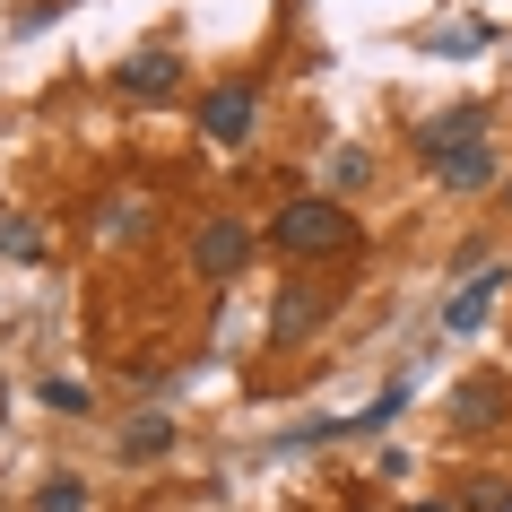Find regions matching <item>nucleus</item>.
I'll use <instances>...</instances> for the list:
<instances>
[{"mask_svg": "<svg viewBox=\"0 0 512 512\" xmlns=\"http://www.w3.org/2000/svg\"><path fill=\"white\" fill-rule=\"evenodd\" d=\"M478 139H486V113H478V105H460V113H443V122H426V131H417V148H426V165L443 174V183L478 191L486 174H495V157H486Z\"/></svg>", "mask_w": 512, "mask_h": 512, "instance_id": "obj_1", "label": "nucleus"}, {"mask_svg": "<svg viewBox=\"0 0 512 512\" xmlns=\"http://www.w3.org/2000/svg\"><path fill=\"white\" fill-rule=\"evenodd\" d=\"M356 226L339 200H287L278 209V252H296V261H322V252H348Z\"/></svg>", "mask_w": 512, "mask_h": 512, "instance_id": "obj_2", "label": "nucleus"}, {"mask_svg": "<svg viewBox=\"0 0 512 512\" xmlns=\"http://www.w3.org/2000/svg\"><path fill=\"white\" fill-rule=\"evenodd\" d=\"M191 261H200V278H235L243 261H252V226H243V217H209V226L191 235Z\"/></svg>", "mask_w": 512, "mask_h": 512, "instance_id": "obj_3", "label": "nucleus"}, {"mask_svg": "<svg viewBox=\"0 0 512 512\" xmlns=\"http://www.w3.org/2000/svg\"><path fill=\"white\" fill-rule=\"evenodd\" d=\"M200 131H209L217 148H243V139H252V87H243V79L209 87V105H200Z\"/></svg>", "mask_w": 512, "mask_h": 512, "instance_id": "obj_4", "label": "nucleus"}, {"mask_svg": "<svg viewBox=\"0 0 512 512\" xmlns=\"http://www.w3.org/2000/svg\"><path fill=\"white\" fill-rule=\"evenodd\" d=\"M113 79H122V96H139V105H165V96H174V79H183V61L165 53V44H148V53H131Z\"/></svg>", "mask_w": 512, "mask_h": 512, "instance_id": "obj_5", "label": "nucleus"}, {"mask_svg": "<svg viewBox=\"0 0 512 512\" xmlns=\"http://www.w3.org/2000/svg\"><path fill=\"white\" fill-rule=\"evenodd\" d=\"M495 287H504V270H486V278H469V287H460V296L443 304V330H460V339H469V330L486 322V304H495Z\"/></svg>", "mask_w": 512, "mask_h": 512, "instance_id": "obj_6", "label": "nucleus"}, {"mask_svg": "<svg viewBox=\"0 0 512 512\" xmlns=\"http://www.w3.org/2000/svg\"><path fill=\"white\" fill-rule=\"evenodd\" d=\"M504 417V382H460L452 391V426H495Z\"/></svg>", "mask_w": 512, "mask_h": 512, "instance_id": "obj_7", "label": "nucleus"}, {"mask_svg": "<svg viewBox=\"0 0 512 512\" xmlns=\"http://www.w3.org/2000/svg\"><path fill=\"white\" fill-rule=\"evenodd\" d=\"M322 313H330V296H322V287H296V296L278 304V339H304V330L322 322Z\"/></svg>", "mask_w": 512, "mask_h": 512, "instance_id": "obj_8", "label": "nucleus"}, {"mask_svg": "<svg viewBox=\"0 0 512 512\" xmlns=\"http://www.w3.org/2000/svg\"><path fill=\"white\" fill-rule=\"evenodd\" d=\"M165 443H174V426H165V417H139V426L122 434V452H131V460H157Z\"/></svg>", "mask_w": 512, "mask_h": 512, "instance_id": "obj_9", "label": "nucleus"}, {"mask_svg": "<svg viewBox=\"0 0 512 512\" xmlns=\"http://www.w3.org/2000/svg\"><path fill=\"white\" fill-rule=\"evenodd\" d=\"M0 252L9 261H44V235H35L27 217H0Z\"/></svg>", "mask_w": 512, "mask_h": 512, "instance_id": "obj_10", "label": "nucleus"}, {"mask_svg": "<svg viewBox=\"0 0 512 512\" xmlns=\"http://www.w3.org/2000/svg\"><path fill=\"white\" fill-rule=\"evenodd\" d=\"M35 504H44V512H87V486H79V478H44Z\"/></svg>", "mask_w": 512, "mask_h": 512, "instance_id": "obj_11", "label": "nucleus"}, {"mask_svg": "<svg viewBox=\"0 0 512 512\" xmlns=\"http://www.w3.org/2000/svg\"><path fill=\"white\" fill-rule=\"evenodd\" d=\"M469 512H512V486L504 478H478V486H469Z\"/></svg>", "mask_w": 512, "mask_h": 512, "instance_id": "obj_12", "label": "nucleus"}, {"mask_svg": "<svg viewBox=\"0 0 512 512\" xmlns=\"http://www.w3.org/2000/svg\"><path fill=\"white\" fill-rule=\"evenodd\" d=\"M400 512H452V504H400Z\"/></svg>", "mask_w": 512, "mask_h": 512, "instance_id": "obj_13", "label": "nucleus"}, {"mask_svg": "<svg viewBox=\"0 0 512 512\" xmlns=\"http://www.w3.org/2000/svg\"><path fill=\"white\" fill-rule=\"evenodd\" d=\"M504 200H512V183H504Z\"/></svg>", "mask_w": 512, "mask_h": 512, "instance_id": "obj_14", "label": "nucleus"}]
</instances>
